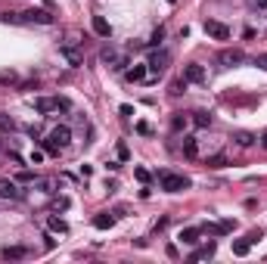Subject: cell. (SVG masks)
<instances>
[{"label":"cell","instance_id":"obj_1","mask_svg":"<svg viewBox=\"0 0 267 264\" xmlns=\"http://www.w3.org/2000/svg\"><path fill=\"white\" fill-rule=\"evenodd\" d=\"M34 109H38L41 115H50V112H68V109H72V103H68L65 97H38V100H34Z\"/></svg>","mask_w":267,"mask_h":264},{"label":"cell","instance_id":"obj_2","mask_svg":"<svg viewBox=\"0 0 267 264\" xmlns=\"http://www.w3.org/2000/svg\"><path fill=\"white\" fill-rule=\"evenodd\" d=\"M158 187L168 190V193H181L190 187V178H184V174H174V171H162L158 174Z\"/></svg>","mask_w":267,"mask_h":264},{"label":"cell","instance_id":"obj_3","mask_svg":"<svg viewBox=\"0 0 267 264\" xmlns=\"http://www.w3.org/2000/svg\"><path fill=\"white\" fill-rule=\"evenodd\" d=\"M19 25H53V16L47 13V10H25V13H19Z\"/></svg>","mask_w":267,"mask_h":264},{"label":"cell","instance_id":"obj_4","mask_svg":"<svg viewBox=\"0 0 267 264\" xmlns=\"http://www.w3.org/2000/svg\"><path fill=\"white\" fill-rule=\"evenodd\" d=\"M100 59L109 65V68H124V65H128V56H124L121 50H115V47H106V50L100 53Z\"/></svg>","mask_w":267,"mask_h":264},{"label":"cell","instance_id":"obj_5","mask_svg":"<svg viewBox=\"0 0 267 264\" xmlns=\"http://www.w3.org/2000/svg\"><path fill=\"white\" fill-rule=\"evenodd\" d=\"M168 62H171V53H168V50H155L146 65H149V72H152V75H162L165 68H168Z\"/></svg>","mask_w":267,"mask_h":264},{"label":"cell","instance_id":"obj_6","mask_svg":"<svg viewBox=\"0 0 267 264\" xmlns=\"http://www.w3.org/2000/svg\"><path fill=\"white\" fill-rule=\"evenodd\" d=\"M47 140H50L53 146H59V149H65L68 143H72V131H68L65 125H59V128H53V131H50V137H47Z\"/></svg>","mask_w":267,"mask_h":264},{"label":"cell","instance_id":"obj_7","mask_svg":"<svg viewBox=\"0 0 267 264\" xmlns=\"http://www.w3.org/2000/svg\"><path fill=\"white\" fill-rule=\"evenodd\" d=\"M0 199H22L19 184L10 181V178H0Z\"/></svg>","mask_w":267,"mask_h":264},{"label":"cell","instance_id":"obj_8","mask_svg":"<svg viewBox=\"0 0 267 264\" xmlns=\"http://www.w3.org/2000/svg\"><path fill=\"white\" fill-rule=\"evenodd\" d=\"M205 34H208V38H215V41H227L230 38V28L221 25V22H215V19H208L205 22Z\"/></svg>","mask_w":267,"mask_h":264},{"label":"cell","instance_id":"obj_9","mask_svg":"<svg viewBox=\"0 0 267 264\" xmlns=\"http://www.w3.org/2000/svg\"><path fill=\"white\" fill-rule=\"evenodd\" d=\"M218 62L221 65H239V62H245V53L242 50H221L218 53Z\"/></svg>","mask_w":267,"mask_h":264},{"label":"cell","instance_id":"obj_10","mask_svg":"<svg viewBox=\"0 0 267 264\" xmlns=\"http://www.w3.org/2000/svg\"><path fill=\"white\" fill-rule=\"evenodd\" d=\"M184 78H187V84H202V81H205V68L196 65V62H190V65L184 68Z\"/></svg>","mask_w":267,"mask_h":264},{"label":"cell","instance_id":"obj_11","mask_svg":"<svg viewBox=\"0 0 267 264\" xmlns=\"http://www.w3.org/2000/svg\"><path fill=\"white\" fill-rule=\"evenodd\" d=\"M59 53H62V56H65V62L72 65V68H78V65L84 62V56H81V53H78V50H75L72 44H62V47H59Z\"/></svg>","mask_w":267,"mask_h":264},{"label":"cell","instance_id":"obj_12","mask_svg":"<svg viewBox=\"0 0 267 264\" xmlns=\"http://www.w3.org/2000/svg\"><path fill=\"white\" fill-rule=\"evenodd\" d=\"M199 236H202V230H199V227H184L177 239H181L184 245H196V242H199Z\"/></svg>","mask_w":267,"mask_h":264},{"label":"cell","instance_id":"obj_13","mask_svg":"<svg viewBox=\"0 0 267 264\" xmlns=\"http://www.w3.org/2000/svg\"><path fill=\"white\" fill-rule=\"evenodd\" d=\"M91 25H94V31L100 34V38H112V28H109V22H106L103 16H94V22H91Z\"/></svg>","mask_w":267,"mask_h":264},{"label":"cell","instance_id":"obj_14","mask_svg":"<svg viewBox=\"0 0 267 264\" xmlns=\"http://www.w3.org/2000/svg\"><path fill=\"white\" fill-rule=\"evenodd\" d=\"M25 255H28L25 245H7V249H4V258H7V261H19V258H25Z\"/></svg>","mask_w":267,"mask_h":264},{"label":"cell","instance_id":"obj_15","mask_svg":"<svg viewBox=\"0 0 267 264\" xmlns=\"http://www.w3.org/2000/svg\"><path fill=\"white\" fill-rule=\"evenodd\" d=\"M193 125L196 128H211V125H215V118H211V112H193Z\"/></svg>","mask_w":267,"mask_h":264},{"label":"cell","instance_id":"obj_16","mask_svg":"<svg viewBox=\"0 0 267 264\" xmlns=\"http://www.w3.org/2000/svg\"><path fill=\"white\" fill-rule=\"evenodd\" d=\"M112 224H115V215H109V211H103V215L94 218V227H97V230H109Z\"/></svg>","mask_w":267,"mask_h":264},{"label":"cell","instance_id":"obj_17","mask_svg":"<svg viewBox=\"0 0 267 264\" xmlns=\"http://www.w3.org/2000/svg\"><path fill=\"white\" fill-rule=\"evenodd\" d=\"M215 252H218V245H215V242H208V245H202L199 252H193V255H190V261H202V258H211Z\"/></svg>","mask_w":267,"mask_h":264},{"label":"cell","instance_id":"obj_18","mask_svg":"<svg viewBox=\"0 0 267 264\" xmlns=\"http://www.w3.org/2000/svg\"><path fill=\"white\" fill-rule=\"evenodd\" d=\"M255 140H258V137L248 134V131H236V134H233V143H236V146H252Z\"/></svg>","mask_w":267,"mask_h":264},{"label":"cell","instance_id":"obj_19","mask_svg":"<svg viewBox=\"0 0 267 264\" xmlns=\"http://www.w3.org/2000/svg\"><path fill=\"white\" fill-rule=\"evenodd\" d=\"M184 155H187V158H196V155H199V146H196V137H184Z\"/></svg>","mask_w":267,"mask_h":264},{"label":"cell","instance_id":"obj_20","mask_svg":"<svg viewBox=\"0 0 267 264\" xmlns=\"http://www.w3.org/2000/svg\"><path fill=\"white\" fill-rule=\"evenodd\" d=\"M47 227H50L53 233H68V224L62 218H47Z\"/></svg>","mask_w":267,"mask_h":264},{"label":"cell","instance_id":"obj_21","mask_svg":"<svg viewBox=\"0 0 267 264\" xmlns=\"http://www.w3.org/2000/svg\"><path fill=\"white\" fill-rule=\"evenodd\" d=\"M187 125H190V118H187V115H184V112H177V115H174V118H171V128H174V131H184V128H187Z\"/></svg>","mask_w":267,"mask_h":264},{"label":"cell","instance_id":"obj_22","mask_svg":"<svg viewBox=\"0 0 267 264\" xmlns=\"http://www.w3.org/2000/svg\"><path fill=\"white\" fill-rule=\"evenodd\" d=\"M143 78H146V68H143V65L128 68V81H143Z\"/></svg>","mask_w":267,"mask_h":264},{"label":"cell","instance_id":"obj_23","mask_svg":"<svg viewBox=\"0 0 267 264\" xmlns=\"http://www.w3.org/2000/svg\"><path fill=\"white\" fill-rule=\"evenodd\" d=\"M248 249H252V242H248V239H239V242H233V255H248Z\"/></svg>","mask_w":267,"mask_h":264},{"label":"cell","instance_id":"obj_24","mask_svg":"<svg viewBox=\"0 0 267 264\" xmlns=\"http://www.w3.org/2000/svg\"><path fill=\"white\" fill-rule=\"evenodd\" d=\"M0 84H19V75H16V72H0Z\"/></svg>","mask_w":267,"mask_h":264},{"label":"cell","instance_id":"obj_25","mask_svg":"<svg viewBox=\"0 0 267 264\" xmlns=\"http://www.w3.org/2000/svg\"><path fill=\"white\" fill-rule=\"evenodd\" d=\"M187 91V78H177V81H171V94L177 97V94H184Z\"/></svg>","mask_w":267,"mask_h":264},{"label":"cell","instance_id":"obj_26","mask_svg":"<svg viewBox=\"0 0 267 264\" xmlns=\"http://www.w3.org/2000/svg\"><path fill=\"white\" fill-rule=\"evenodd\" d=\"M13 128H16V121L10 115H0V131H13Z\"/></svg>","mask_w":267,"mask_h":264},{"label":"cell","instance_id":"obj_27","mask_svg":"<svg viewBox=\"0 0 267 264\" xmlns=\"http://www.w3.org/2000/svg\"><path fill=\"white\" fill-rule=\"evenodd\" d=\"M208 165H211V168H224L227 158H224V155H215V158H208Z\"/></svg>","mask_w":267,"mask_h":264},{"label":"cell","instance_id":"obj_28","mask_svg":"<svg viewBox=\"0 0 267 264\" xmlns=\"http://www.w3.org/2000/svg\"><path fill=\"white\" fill-rule=\"evenodd\" d=\"M53 208H56V211H65V208H68V199H65V196H59L56 202H53Z\"/></svg>","mask_w":267,"mask_h":264},{"label":"cell","instance_id":"obj_29","mask_svg":"<svg viewBox=\"0 0 267 264\" xmlns=\"http://www.w3.org/2000/svg\"><path fill=\"white\" fill-rule=\"evenodd\" d=\"M162 38H165V28H155V31H152V41H149V44H158Z\"/></svg>","mask_w":267,"mask_h":264},{"label":"cell","instance_id":"obj_30","mask_svg":"<svg viewBox=\"0 0 267 264\" xmlns=\"http://www.w3.org/2000/svg\"><path fill=\"white\" fill-rule=\"evenodd\" d=\"M44 162V152H31V165H41Z\"/></svg>","mask_w":267,"mask_h":264},{"label":"cell","instance_id":"obj_31","mask_svg":"<svg viewBox=\"0 0 267 264\" xmlns=\"http://www.w3.org/2000/svg\"><path fill=\"white\" fill-rule=\"evenodd\" d=\"M134 174H137V181H143V184H146V181H149V174H146V171H143V168H137V171H134Z\"/></svg>","mask_w":267,"mask_h":264},{"label":"cell","instance_id":"obj_32","mask_svg":"<svg viewBox=\"0 0 267 264\" xmlns=\"http://www.w3.org/2000/svg\"><path fill=\"white\" fill-rule=\"evenodd\" d=\"M19 181H22V184H28V181H34V174H31V171H22V174H19Z\"/></svg>","mask_w":267,"mask_h":264},{"label":"cell","instance_id":"obj_33","mask_svg":"<svg viewBox=\"0 0 267 264\" xmlns=\"http://www.w3.org/2000/svg\"><path fill=\"white\" fill-rule=\"evenodd\" d=\"M245 239H248V242H258V239H261V230H252V233H248Z\"/></svg>","mask_w":267,"mask_h":264},{"label":"cell","instance_id":"obj_34","mask_svg":"<svg viewBox=\"0 0 267 264\" xmlns=\"http://www.w3.org/2000/svg\"><path fill=\"white\" fill-rule=\"evenodd\" d=\"M255 65H261V68H267V53H261V56L255 59Z\"/></svg>","mask_w":267,"mask_h":264},{"label":"cell","instance_id":"obj_35","mask_svg":"<svg viewBox=\"0 0 267 264\" xmlns=\"http://www.w3.org/2000/svg\"><path fill=\"white\" fill-rule=\"evenodd\" d=\"M38 187H41V190H44V193H53V184H50V181H41V184H38Z\"/></svg>","mask_w":267,"mask_h":264},{"label":"cell","instance_id":"obj_36","mask_svg":"<svg viewBox=\"0 0 267 264\" xmlns=\"http://www.w3.org/2000/svg\"><path fill=\"white\" fill-rule=\"evenodd\" d=\"M255 7H261V10H267V0H252Z\"/></svg>","mask_w":267,"mask_h":264},{"label":"cell","instance_id":"obj_37","mask_svg":"<svg viewBox=\"0 0 267 264\" xmlns=\"http://www.w3.org/2000/svg\"><path fill=\"white\" fill-rule=\"evenodd\" d=\"M261 146H264V149H267V131H264V137H261Z\"/></svg>","mask_w":267,"mask_h":264},{"label":"cell","instance_id":"obj_38","mask_svg":"<svg viewBox=\"0 0 267 264\" xmlns=\"http://www.w3.org/2000/svg\"><path fill=\"white\" fill-rule=\"evenodd\" d=\"M165 4H177V0H165Z\"/></svg>","mask_w":267,"mask_h":264}]
</instances>
